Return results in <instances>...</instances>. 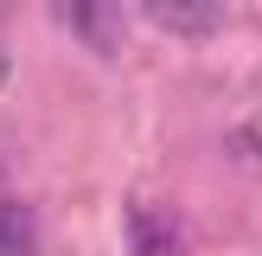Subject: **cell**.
Masks as SVG:
<instances>
[{
    "mask_svg": "<svg viewBox=\"0 0 262 256\" xmlns=\"http://www.w3.org/2000/svg\"><path fill=\"white\" fill-rule=\"evenodd\" d=\"M0 256H38V218L19 199L0 205Z\"/></svg>",
    "mask_w": 262,
    "mask_h": 256,
    "instance_id": "cell-3",
    "label": "cell"
},
{
    "mask_svg": "<svg viewBox=\"0 0 262 256\" xmlns=\"http://www.w3.org/2000/svg\"><path fill=\"white\" fill-rule=\"evenodd\" d=\"M147 19L166 26V32H211L224 13H217L211 0H147Z\"/></svg>",
    "mask_w": 262,
    "mask_h": 256,
    "instance_id": "cell-2",
    "label": "cell"
},
{
    "mask_svg": "<svg viewBox=\"0 0 262 256\" xmlns=\"http://www.w3.org/2000/svg\"><path fill=\"white\" fill-rule=\"evenodd\" d=\"M7 71H13V64H7V51H0V83H7Z\"/></svg>",
    "mask_w": 262,
    "mask_h": 256,
    "instance_id": "cell-5",
    "label": "cell"
},
{
    "mask_svg": "<svg viewBox=\"0 0 262 256\" xmlns=\"http://www.w3.org/2000/svg\"><path fill=\"white\" fill-rule=\"evenodd\" d=\"M186 237H179V218L160 211V205H128V256H179Z\"/></svg>",
    "mask_w": 262,
    "mask_h": 256,
    "instance_id": "cell-1",
    "label": "cell"
},
{
    "mask_svg": "<svg viewBox=\"0 0 262 256\" xmlns=\"http://www.w3.org/2000/svg\"><path fill=\"white\" fill-rule=\"evenodd\" d=\"M64 19H71V26H77L83 38H96V45L109 51V26H115V13H109V7H71Z\"/></svg>",
    "mask_w": 262,
    "mask_h": 256,
    "instance_id": "cell-4",
    "label": "cell"
}]
</instances>
